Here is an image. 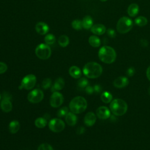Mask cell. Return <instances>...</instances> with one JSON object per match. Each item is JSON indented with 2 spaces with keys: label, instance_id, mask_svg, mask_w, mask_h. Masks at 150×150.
Returning <instances> with one entry per match:
<instances>
[{
  "label": "cell",
  "instance_id": "19",
  "mask_svg": "<svg viewBox=\"0 0 150 150\" xmlns=\"http://www.w3.org/2000/svg\"><path fill=\"white\" fill-rule=\"evenodd\" d=\"M69 72L70 75L74 79H78L81 76V71L80 69L76 66H71L69 68Z\"/></svg>",
  "mask_w": 150,
  "mask_h": 150
},
{
  "label": "cell",
  "instance_id": "3",
  "mask_svg": "<svg viewBox=\"0 0 150 150\" xmlns=\"http://www.w3.org/2000/svg\"><path fill=\"white\" fill-rule=\"evenodd\" d=\"M87 107V101L81 96L74 97L69 103V108L71 112L74 114H80L84 112Z\"/></svg>",
  "mask_w": 150,
  "mask_h": 150
},
{
  "label": "cell",
  "instance_id": "5",
  "mask_svg": "<svg viewBox=\"0 0 150 150\" xmlns=\"http://www.w3.org/2000/svg\"><path fill=\"white\" fill-rule=\"evenodd\" d=\"M133 26L132 20L127 16H123L119 19L117 23V29L120 33H127L131 30Z\"/></svg>",
  "mask_w": 150,
  "mask_h": 150
},
{
  "label": "cell",
  "instance_id": "26",
  "mask_svg": "<svg viewBox=\"0 0 150 150\" xmlns=\"http://www.w3.org/2000/svg\"><path fill=\"white\" fill-rule=\"evenodd\" d=\"M58 43L59 45L63 47H66L69 43V37L66 35H62L59 37L58 40Z\"/></svg>",
  "mask_w": 150,
  "mask_h": 150
},
{
  "label": "cell",
  "instance_id": "20",
  "mask_svg": "<svg viewBox=\"0 0 150 150\" xmlns=\"http://www.w3.org/2000/svg\"><path fill=\"white\" fill-rule=\"evenodd\" d=\"M127 12L129 16H135L139 12V6L137 4H130L128 8Z\"/></svg>",
  "mask_w": 150,
  "mask_h": 150
},
{
  "label": "cell",
  "instance_id": "2",
  "mask_svg": "<svg viewBox=\"0 0 150 150\" xmlns=\"http://www.w3.org/2000/svg\"><path fill=\"white\" fill-rule=\"evenodd\" d=\"M98 57L103 63L111 64L113 63L117 57L115 50L109 46H104L101 47L98 51Z\"/></svg>",
  "mask_w": 150,
  "mask_h": 150
},
{
  "label": "cell",
  "instance_id": "18",
  "mask_svg": "<svg viewBox=\"0 0 150 150\" xmlns=\"http://www.w3.org/2000/svg\"><path fill=\"white\" fill-rule=\"evenodd\" d=\"M65 120L68 125L74 126L77 122V118L76 114L72 112H69L65 116Z\"/></svg>",
  "mask_w": 150,
  "mask_h": 150
},
{
  "label": "cell",
  "instance_id": "12",
  "mask_svg": "<svg viewBox=\"0 0 150 150\" xmlns=\"http://www.w3.org/2000/svg\"><path fill=\"white\" fill-rule=\"evenodd\" d=\"M97 116L101 120H106L110 117V111L105 106H100L96 110Z\"/></svg>",
  "mask_w": 150,
  "mask_h": 150
},
{
  "label": "cell",
  "instance_id": "31",
  "mask_svg": "<svg viewBox=\"0 0 150 150\" xmlns=\"http://www.w3.org/2000/svg\"><path fill=\"white\" fill-rule=\"evenodd\" d=\"M68 108L67 107H63L60 108L57 112V115L59 117H65L66 115L68 113Z\"/></svg>",
  "mask_w": 150,
  "mask_h": 150
},
{
  "label": "cell",
  "instance_id": "30",
  "mask_svg": "<svg viewBox=\"0 0 150 150\" xmlns=\"http://www.w3.org/2000/svg\"><path fill=\"white\" fill-rule=\"evenodd\" d=\"M52 86V80L50 78H45L42 83V87L43 89H48Z\"/></svg>",
  "mask_w": 150,
  "mask_h": 150
},
{
  "label": "cell",
  "instance_id": "22",
  "mask_svg": "<svg viewBox=\"0 0 150 150\" xmlns=\"http://www.w3.org/2000/svg\"><path fill=\"white\" fill-rule=\"evenodd\" d=\"M20 128V124L16 120L12 121L9 124V130L11 134L16 133Z\"/></svg>",
  "mask_w": 150,
  "mask_h": 150
},
{
  "label": "cell",
  "instance_id": "43",
  "mask_svg": "<svg viewBox=\"0 0 150 150\" xmlns=\"http://www.w3.org/2000/svg\"><path fill=\"white\" fill-rule=\"evenodd\" d=\"M1 94H0V100H1Z\"/></svg>",
  "mask_w": 150,
  "mask_h": 150
},
{
  "label": "cell",
  "instance_id": "42",
  "mask_svg": "<svg viewBox=\"0 0 150 150\" xmlns=\"http://www.w3.org/2000/svg\"><path fill=\"white\" fill-rule=\"evenodd\" d=\"M100 1L101 2H105V1H107V0H100Z\"/></svg>",
  "mask_w": 150,
  "mask_h": 150
},
{
  "label": "cell",
  "instance_id": "33",
  "mask_svg": "<svg viewBox=\"0 0 150 150\" xmlns=\"http://www.w3.org/2000/svg\"><path fill=\"white\" fill-rule=\"evenodd\" d=\"M38 150H53L50 145L47 143H43L38 147Z\"/></svg>",
  "mask_w": 150,
  "mask_h": 150
},
{
  "label": "cell",
  "instance_id": "32",
  "mask_svg": "<svg viewBox=\"0 0 150 150\" xmlns=\"http://www.w3.org/2000/svg\"><path fill=\"white\" fill-rule=\"evenodd\" d=\"M88 80L84 77H82L80 79L77 83L78 86L80 88H86L88 86Z\"/></svg>",
  "mask_w": 150,
  "mask_h": 150
},
{
  "label": "cell",
  "instance_id": "11",
  "mask_svg": "<svg viewBox=\"0 0 150 150\" xmlns=\"http://www.w3.org/2000/svg\"><path fill=\"white\" fill-rule=\"evenodd\" d=\"M64 98L63 95L58 91L53 92L50 98V104L52 107L57 108L63 103Z\"/></svg>",
  "mask_w": 150,
  "mask_h": 150
},
{
  "label": "cell",
  "instance_id": "7",
  "mask_svg": "<svg viewBox=\"0 0 150 150\" xmlns=\"http://www.w3.org/2000/svg\"><path fill=\"white\" fill-rule=\"evenodd\" d=\"M36 82V77L34 74H30L25 76L21 81V89L30 90L34 87Z\"/></svg>",
  "mask_w": 150,
  "mask_h": 150
},
{
  "label": "cell",
  "instance_id": "21",
  "mask_svg": "<svg viewBox=\"0 0 150 150\" xmlns=\"http://www.w3.org/2000/svg\"><path fill=\"white\" fill-rule=\"evenodd\" d=\"M81 21L83 28L85 29H91L93 25V21L90 16H86Z\"/></svg>",
  "mask_w": 150,
  "mask_h": 150
},
{
  "label": "cell",
  "instance_id": "15",
  "mask_svg": "<svg viewBox=\"0 0 150 150\" xmlns=\"http://www.w3.org/2000/svg\"><path fill=\"white\" fill-rule=\"evenodd\" d=\"M91 31L96 35H102L106 32V28L104 25L100 23L93 25L91 28Z\"/></svg>",
  "mask_w": 150,
  "mask_h": 150
},
{
  "label": "cell",
  "instance_id": "28",
  "mask_svg": "<svg viewBox=\"0 0 150 150\" xmlns=\"http://www.w3.org/2000/svg\"><path fill=\"white\" fill-rule=\"evenodd\" d=\"M71 26L75 30H80L82 29V21L79 19H75L71 22Z\"/></svg>",
  "mask_w": 150,
  "mask_h": 150
},
{
  "label": "cell",
  "instance_id": "9",
  "mask_svg": "<svg viewBox=\"0 0 150 150\" xmlns=\"http://www.w3.org/2000/svg\"><path fill=\"white\" fill-rule=\"evenodd\" d=\"M48 125L49 129L54 132H60L62 131L65 127L63 121L57 118L50 120Z\"/></svg>",
  "mask_w": 150,
  "mask_h": 150
},
{
  "label": "cell",
  "instance_id": "10",
  "mask_svg": "<svg viewBox=\"0 0 150 150\" xmlns=\"http://www.w3.org/2000/svg\"><path fill=\"white\" fill-rule=\"evenodd\" d=\"M11 96L8 93H5L3 94V99L1 101L0 107L1 110L5 112H10L12 109V104L11 101Z\"/></svg>",
  "mask_w": 150,
  "mask_h": 150
},
{
  "label": "cell",
  "instance_id": "23",
  "mask_svg": "<svg viewBox=\"0 0 150 150\" xmlns=\"http://www.w3.org/2000/svg\"><path fill=\"white\" fill-rule=\"evenodd\" d=\"M88 42L89 44L94 47H99L101 45V40L100 39L96 36L93 35L90 36L88 39Z\"/></svg>",
  "mask_w": 150,
  "mask_h": 150
},
{
  "label": "cell",
  "instance_id": "39",
  "mask_svg": "<svg viewBox=\"0 0 150 150\" xmlns=\"http://www.w3.org/2000/svg\"><path fill=\"white\" fill-rule=\"evenodd\" d=\"M85 131V129H84V128L83 127H80L77 128L76 132H77V134H82Z\"/></svg>",
  "mask_w": 150,
  "mask_h": 150
},
{
  "label": "cell",
  "instance_id": "14",
  "mask_svg": "<svg viewBox=\"0 0 150 150\" xmlns=\"http://www.w3.org/2000/svg\"><path fill=\"white\" fill-rule=\"evenodd\" d=\"M96 121V116L93 112H87L84 118V124L88 127L93 126Z\"/></svg>",
  "mask_w": 150,
  "mask_h": 150
},
{
  "label": "cell",
  "instance_id": "41",
  "mask_svg": "<svg viewBox=\"0 0 150 150\" xmlns=\"http://www.w3.org/2000/svg\"><path fill=\"white\" fill-rule=\"evenodd\" d=\"M148 93H149V94L150 95V86H149V87L148 88Z\"/></svg>",
  "mask_w": 150,
  "mask_h": 150
},
{
  "label": "cell",
  "instance_id": "13",
  "mask_svg": "<svg viewBox=\"0 0 150 150\" xmlns=\"http://www.w3.org/2000/svg\"><path fill=\"white\" fill-rule=\"evenodd\" d=\"M129 83L128 79L125 76H120L116 78L113 81V85L116 88H124Z\"/></svg>",
  "mask_w": 150,
  "mask_h": 150
},
{
  "label": "cell",
  "instance_id": "16",
  "mask_svg": "<svg viewBox=\"0 0 150 150\" xmlns=\"http://www.w3.org/2000/svg\"><path fill=\"white\" fill-rule=\"evenodd\" d=\"M35 29L38 33H39L40 35H43L46 34L48 32L49 28L46 23L43 22H40L36 25Z\"/></svg>",
  "mask_w": 150,
  "mask_h": 150
},
{
  "label": "cell",
  "instance_id": "37",
  "mask_svg": "<svg viewBox=\"0 0 150 150\" xmlns=\"http://www.w3.org/2000/svg\"><path fill=\"white\" fill-rule=\"evenodd\" d=\"M107 33L108 36L110 38H113L115 36V32L112 29H108L107 31Z\"/></svg>",
  "mask_w": 150,
  "mask_h": 150
},
{
  "label": "cell",
  "instance_id": "6",
  "mask_svg": "<svg viewBox=\"0 0 150 150\" xmlns=\"http://www.w3.org/2000/svg\"><path fill=\"white\" fill-rule=\"evenodd\" d=\"M52 51L50 47L47 44L41 43L36 47L35 54L37 57L42 60H46L51 56Z\"/></svg>",
  "mask_w": 150,
  "mask_h": 150
},
{
  "label": "cell",
  "instance_id": "8",
  "mask_svg": "<svg viewBox=\"0 0 150 150\" xmlns=\"http://www.w3.org/2000/svg\"><path fill=\"white\" fill-rule=\"evenodd\" d=\"M44 97L43 92L38 88L34 89L28 94V100L32 103H38L40 102Z\"/></svg>",
  "mask_w": 150,
  "mask_h": 150
},
{
  "label": "cell",
  "instance_id": "35",
  "mask_svg": "<svg viewBox=\"0 0 150 150\" xmlns=\"http://www.w3.org/2000/svg\"><path fill=\"white\" fill-rule=\"evenodd\" d=\"M135 69L133 67H129L127 70V74L128 75V76L129 77H131L132 76L134 73H135Z\"/></svg>",
  "mask_w": 150,
  "mask_h": 150
},
{
  "label": "cell",
  "instance_id": "25",
  "mask_svg": "<svg viewBox=\"0 0 150 150\" xmlns=\"http://www.w3.org/2000/svg\"><path fill=\"white\" fill-rule=\"evenodd\" d=\"M47 124V120L45 118L39 117L36 118L35 121V125L36 127L39 128H44Z\"/></svg>",
  "mask_w": 150,
  "mask_h": 150
},
{
  "label": "cell",
  "instance_id": "4",
  "mask_svg": "<svg viewBox=\"0 0 150 150\" xmlns=\"http://www.w3.org/2000/svg\"><path fill=\"white\" fill-rule=\"evenodd\" d=\"M110 108L111 111L115 115L121 116L124 115L128 109L127 103L120 98H116L111 101Z\"/></svg>",
  "mask_w": 150,
  "mask_h": 150
},
{
  "label": "cell",
  "instance_id": "40",
  "mask_svg": "<svg viewBox=\"0 0 150 150\" xmlns=\"http://www.w3.org/2000/svg\"><path fill=\"white\" fill-rule=\"evenodd\" d=\"M146 75L149 80H150V66L147 68L146 71Z\"/></svg>",
  "mask_w": 150,
  "mask_h": 150
},
{
  "label": "cell",
  "instance_id": "38",
  "mask_svg": "<svg viewBox=\"0 0 150 150\" xmlns=\"http://www.w3.org/2000/svg\"><path fill=\"white\" fill-rule=\"evenodd\" d=\"M93 88H94V92H96V93H100V92L101 91V86H100V85H98V84L95 85Z\"/></svg>",
  "mask_w": 150,
  "mask_h": 150
},
{
  "label": "cell",
  "instance_id": "27",
  "mask_svg": "<svg viewBox=\"0 0 150 150\" xmlns=\"http://www.w3.org/2000/svg\"><path fill=\"white\" fill-rule=\"evenodd\" d=\"M135 23L138 26L143 27L148 23V20L145 17L142 16H140L137 17L135 19Z\"/></svg>",
  "mask_w": 150,
  "mask_h": 150
},
{
  "label": "cell",
  "instance_id": "34",
  "mask_svg": "<svg viewBox=\"0 0 150 150\" xmlns=\"http://www.w3.org/2000/svg\"><path fill=\"white\" fill-rule=\"evenodd\" d=\"M8 69L7 65L4 63L0 62V74L4 73Z\"/></svg>",
  "mask_w": 150,
  "mask_h": 150
},
{
  "label": "cell",
  "instance_id": "24",
  "mask_svg": "<svg viewBox=\"0 0 150 150\" xmlns=\"http://www.w3.org/2000/svg\"><path fill=\"white\" fill-rule=\"evenodd\" d=\"M101 100L104 103H109L112 100V96L108 91H104L101 95Z\"/></svg>",
  "mask_w": 150,
  "mask_h": 150
},
{
  "label": "cell",
  "instance_id": "36",
  "mask_svg": "<svg viewBox=\"0 0 150 150\" xmlns=\"http://www.w3.org/2000/svg\"><path fill=\"white\" fill-rule=\"evenodd\" d=\"M85 91L86 92V93H87L88 94H93L94 91V88L90 86H87L86 88H85Z\"/></svg>",
  "mask_w": 150,
  "mask_h": 150
},
{
  "label": "cell",
  "instance_id": "1",
  "mask_svg": "<svg viewBox=\"0 0 150 150\" xmlns=\"http://www.w3.org/2000/svg\"><path fill=\"white\" fill-rule=\"evenodd\" d=\"M83 72L87 77L96 79L101 75L103 69L100 64L94 62H90L84 65Z\"/></svg>",
  "mask_w": 150,
  "mask_h": 150
},
{
  "label": "cell",
  "instance_id": "29",
  "mask_svg": "<svg viewBox=\"0 0 150 150\" xmlns=\"http://www.w3.org/2000/svg\"><path fill=\"white\" fill-rule=\"evenodd\" d=\"M44 40L47 45H52L55 42V36L52 34H47L45 36Z\"/></svg>",
  "mask_w": 150,
  "mask_h": 150
},
{
  "label": "cell",
  "instance_id": "17",
  "mask_svg": "<svg viewBox=\"0 0 150 150\" xmlns=\"http://www.w3.org/2000/svg\"><path fill=\"white\" fill-rule=\"evenodd\" d=\"M64 86V80L62 77H58L54 81V84L51 87V91L52 92L58 91L61 90Z\"/></svg>",
  "mask_w": 150,
  "mask_h": 150
}]
</instances>
